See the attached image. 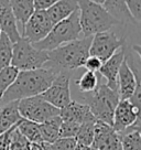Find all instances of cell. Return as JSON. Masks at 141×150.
Wrapping results in <instances>:
<instances>
[{"instance_id": "cell-1", "label": "cell", "mask_w": 141, "mask_h": 150, "mask_svg": "<svg viewBox=\"0 0 141 150\" xmlns=\"http://www.w3.org/2000/svg\"><path fill=\"white\" fill-rule=\"evenodd\" d=\"M57 73L59 72L50 67L19 71L12 84L4 94L0 106L42 94L50 86Z\"/></svg>"}, {"instance_id": "cell-2", "label": "cell", "mask_w": 141, "mask_h": 150, "mask_svg": "<svg viewBox=\"0 0 141 150\" xmlns=\"http://www.w3.org/2000/svg\"><path fill=\"white\" fill-rule=\"evenodd\" d=\"M92 38L93 35L80 38L54 50L47 51L49 60L45 65L56 72L72 71L83 67L86 59L90 55Z\"/></svg>"}, {"instance_id": "cell-3", "label": "cell", "mask_w": 141, "mask_h": 150, "mask_svg": "<svg viewBox=\"0 0 141 150\" xmlns=\"http://www.w3.org/2000/svg\"><path fill=\"white\" fill-rule=\"evenodd\" d=\"M80 25L84 37H90L96 33L108 31L118 24L116 19L103 7L92 0H77Z\"/></svg>"}, {"instance_id": "cell-4", "label": "cell", "mask_w": 141, "mask_h": 150, "mask_svg": "<svg viewBox=\"0 0 141 150\" xmlns=\"http://www.w3.org/2000/svg\"><path fill=\"white\" fill-rule=\"evenodd\" d=\"M80 13L77 9L67 18L53 24V28L47 37L39 42L33 43V45L42 51H51L65 43L80 39Z\"/></svg>"}, {"instance_id": "cell-5", "label": "cell", "mask_w": 141, "mask_h": 150, "mask_svg": "<svg viewBox=\"0 0 141 150\" xmlns=\"http://www.w3.org/2000/svg\"><path fill=\"white\" fill-rule=\"evenodd\" d=\"M84 98L87 100V105L96 120L113 126L114 112L119 102L118 91L111 89L106 84L100 83L97 88L84 96Z\"/></svg>"}, {"instance_id": "cell-6", "label": "cell", "mask_w": 141, "mask_h": 150, "mask_svg": "<svg viewBox=\"0 0 141 150\" xmlns=\"http://www.w3.org/2000/svg\"><path fill=\"white\" fill-rule=\"evenodd\" d=\"M47 60V51L37 49L33 43L29 42L24 38L21 37L17 42L12 43L11 65L18 71L42 69L45 66Z\"/></svg>"}, {"instance_id": "cell-7", "label": "cell", "mask_w": 141, "mask_h": 150, "mask_svg": "<svg viewBox=\"0 0 141 150\" xmlns=\"http://www.w3.org/2000/svg\"><path fill=\"white\" fill-rule=\"evenodd\" d=\"M18 109L21 117L41 124L49 118L60 115V109L47 103L41 95L18 100Z\"/></svg>"}, {"instance_id": "cell-8", "label": "cell", "mask_w": 141, "mask_h": 150, "mask_svg": "<svg viewBox=\"0 0 141 150\" xmlns=\"http://www.w3.org/2000/svg\"><path fill=\"white\" fill-rule=\"evenodd\" d=\"M43 99L53 105L54 107H65L70 103V71H60L52 81L50 86L42 94Z\"/></svg>"}, {"instance_id": "cell-9", "label": "cell", "mask_w": 141, "mask_h": 150, "mask_svg": "<svg viewBox=\"0 0 141 150\" xmlns=\"http://www.w3.org/2000/svg\"><path fill=\"white\" fill-rule=\"evenodd\" d=\"M126 47V40L118 38L111 30L96 33L92 38L90 47V55L98 57L102 62L108 60L114 53Z\"/></svg>"}, {"instance_id": "cell-10", "label": "cell", "mask_w": 141, "mask_h": 150, "mask_svg": "<svg viewBox=\"0 0 141 150\" xmlns=\"http://www.w3.org/2000/svg\"><path fill=\"white\" fill-rule=\"evenodd\" d=\"M52 28L53 22L47 10H34L22 28L21 37L27 39L29 42L37 43L47 37Z\"/></svg>"}, {"instance_id": "cell-11", "label": "cell", "mask_w": 141, "mask_h": 150, "mask_svg": "<svg viewBox=\"0 0 141 150\" xmlns=\"http://www.w3.org/2000/svg\"><path fill=\"white\" fill-rule=\"evenodd\" d=\"M120 147V134L111 125L96 120L95 135L90 148L93 150H117Z\"/></svg>"}, {"instance_id": "cell-12", "label": "cell", "mask_w": 141, "mask_h": 150, "mask_svg": "<svg viewBox=\"0 0 141 150\" xmlns=\"http://www.w3.org/2000/svg\"><path fill=\"white\" fill-rule=\"evenodd\" d=\"M138 120H140V108L135 106L129 99H119L114 112V129L120 134Z\"/></svg>"}, {"instance_id": "cell-13", "label": "cell", "mask_w": 141, "mask_h": 150, "mask_svg": "<svg viewBox=\"0 0 141 150\" xmlns=\"http://www.w3.org/2000/svg\"><path fill=\"white\" fill-rule=\"evenodd\" d=\"M125 55H126V47H121L116 53H114L108 60L103 62V64L98 71L100 76L107 81L106 85L111 89H115V91H117L118 73H119V69L121 66V63L125 60Z\"/></svg>"}, {"instance_id": "cell-14", "label": "cell", "mask_w": 141, "mask_h": 150, "mask_svg": "<svg viewBox=\"0 0 141 150\" xmlns=\"http://www.w3.org/2000/svg\"><path fill=\"white\" fill-rule=\"evenodd\" d=\"M0 30L9 38L12 43L17 42L21 38L17 25V19L9 0H0Z\"/></svg>"}, {"instance_id": "cell-15", "label": "cell", "mask_w": 141, "mask_h": 150, "mask_svg": "<svg viewBox=\"0 0 141 150\" xmlns=\"http://www.w3.org/2000/svg\"><path fill=\"white\" fill-rule=\"evenodd\" d=\"M60 117L62 120L73 122L78 125L90 120H96L87 104H80L75 100H70L65 107L60 109Z\"/></svg>"}, {"instance_id": "cell-16", "label": "cell", "mask_w": 141, "mask_h": 150, "mask_svg": "<svg viewBox=\"0 0 141 150\" xmlns=\"http://www.w3.org/2000/svg\"><path fill=\"white\" fill-rule=\"evenodd\" d=\"M22 119L18 109V100L0 106V135Z\"/></svg>"}, {"instance_id": "cell-17", "label": "cell", "mask_w": 141, "mask_h": 150, "mask_svg": "<svg viewBox=\"0 0 141 150\" xmlns=\"http://www.w3.org/2000/svg\"><path fill=\"white\" fill-rule=\"evenodd\" d=\"M78 9L77 0H59L47 10L53 24L67 18Z\"/></svg>"}, {"instance_id": "cell-18", "label": "cell", "mask_w": 141, "mask_h": 150, "mask_svg": "<svg viewBox=\"0 0 141 150\" xmlns=\"http://www.w3.org/2000/svg\"><path fill=\"white\" fill-rule=\"evenodd\" d=\"M120 148L121 150H141L140 120L120 132Z\"/></svg>"}, {"instance_id": "cell-19", "label": "cell", "mask_w": 141, "mask_h": 150, "mask_svg": "<svg viewBox=\"0 0 141 150\" xmlns=\"http://www.w3.org/2000/svg\"><path fill=\"white\" fill-rule=\"evenodd\" d=\"M103 7L117 20L119 23L135 22L126 7L125 0H104Z\"/></svg>"}, {"instance_id": "cell-20", "label": "cell", "mask_w": 141, "mask_h": 150, "mask_svg": "<svg viewBox=\"0 0 141 150\" xmlns=\"http://www.w3.org/2000/svg\"><path fill=\"white\" fill-rule=\"evenodd\" d=\"M62 119L60 115L53 116L43 122L39 124L42 140L47 144H53L57 138H60V127Z\"/></svg>"}, {"instance_id": "cell-21", "label": "cell", "mask_w": 141, "mask_h": 150, "mask_svg": "<svg viewBox=\"0 0 141 150\" xmlns=\"http://www.w3.org/2000/svg\"><path fill=\"white\" fill-rule=\"evenodd\" d=\"M9 1L17 21H19L23 28L30 16L34 12V0H9Z\"/></svg>"}, {"instance_id": "cell-22", "label": "cell", "mask_w": 141, "mask_h": 150, "mask_svg": "<svg viewBox=\"0 0 141 150\" xmlns=\"http://www.w3.org/2000/svg\"><path fill=\"white\" fill-rule=\"evenodd\" d=\"M17 129H18L31 144H38V142L43 141L38 122H31V120H28V119L22 118V119H20L19 122H18Z\"/></svg>"}, {"instance_id": "cell-23", "label": "cell", "mask_w": 141, "mask_h": 150, "mask_svg": "<svg viewBox=\"0 0 141 150\" xmlns=\"http://www.w3.org/2000/svg\"><path fill=\"white\" fill-rule=\"evenodd\" d=\"M100 79H102V76L98 72L86 71L84 74L76 81L75 84L78 87L80 92L88 94L97 88V86L100 84Z\"/></svg>"}, {"instance_id": "cell-24", "label": "cell", "mask_w": 141, "mask_h": 150, "mask_svg": "<svg viewBox=\"0 0 141 150\" xmlns=\"http://www.w3.org/2000/svg\"><path fill=\"white\" fill-rule=\"evenodd\" d=\"M12 42L4 32L0 33V71L11 65Z\"/></svg>"}, {"instance_id": "cell-25", "label": "cell", "mask_w": 141, "mask_h": 150, "mask_svg": "<svg viewBox=\"0 0 141 150\" xmlns=\"http://www.w3.org/2000/svg\"><path fill=\"white\" fill-rule=\"evenodd\" d=\"M95 122L96 120H90V122H86L80 125L77 134L74 137L77 144L90 146V147L92 146L95 135Z\"/></svg>"}, {"instance_id": "cell-26", "label": "cell", "mask_w": 141, "mask_h": 150, "mask_svg": "<svg viewBox=\"0 0 141 150\" xmlns=\"http://www.w3.org/2000/svg\"><path fill=\"white\" fill-rule=\"evenodd\" d=\"M18 72L19 71L12 65H9L8 67L0 71V102H1V98H2L4 94L6 93V91L12 84Z\"/></svg>"}, {"instance_id": "cell-27", "label": "cell", "mask_w": 141, "mask_h": 150, "mask_svg": "<svg viewBox=\"0 0 141 150\" xmlns=\"http://www.w3.org/2000/svg\"><path fill=\"white\" fill-rule=\"evenodd\" d=\"M10 150H32L31 142L17 129V127L14 128L13 132H12V139H11Z\"/></svg>"}, {"instance_id": "cell-28", "label": "cell", "mask_w": 141, "mask_h": 150, "mask_svg": "<svg viewBox=\"0 0 141 150\" xmlns=\"http://www.w3.org/2000/svg\"><path fill=\"white\" fill-rule=\"evenodd\" d=\"M51 145L53 150H74L77 141L74 137H60Z\"/></svg>"}, {"instance_id": "cell-29", "label": "cell", "mask_w": 141, "mask_h": 150, "mask_svg": "<svg viewBox=\"0 0 141 150\" xmlns=\"http://www.w3.org/2000/svg\"><path fill=\"white\" fill-rule=\"evenodd\" d=\"M80 125L73 122L62 120L60 127V137H75Z\"/></svg>"}, {"instance_id": "cell-30", "label": "cell", "mask_w": 141, "mask_h": 150, "mask_svg": "<svg viewBox=\"0 0 141 150\" xmlns=\"http://www.w3.org/2000/svg\"><path fill=\"white\" fill-rule=\"evenodd\" d=\"M126 7L135 22L141 21V0H125Z\"/></svg>"}, {"instance_id": "cell-31", "label": "cell", "mask_w": 141, "mask_h": 150, "mask_svg": "<svg viewBox=\"0 0 141 150\" xmlns=\"http://www.w3.org/2000/svg\"><path fill=\"white\" fill-rule=\"evenodd\" d=\"M17 125L12 126L10 129L2 132L0 135V150H10V145H11V139H12V132Z\"/></svg>"}, {"instance_id": "cell-32", "label": "cell", "mask_w": 141, "mask_h": 150, "mask_svg": "<svg viewBox=\"0 0 141 150\" xmlns=\"http://www.w3.org/2000/svg\"><path fill=\"white\" fill-rule=\"evenodd\" d=\"M103 64V62L99 60L98 57L93 55H88L84 63V67L86 71H90V72H98L100 66Z\"/></svg>"}, {"instance_id": "cell-33", "label": "cell", "mask_w": 141, "mask_h": 150, "mask_svg": "<svg viewBox=\"0 0 141 150\" xmlns=\"http://www.w3.org/2000/svg\"><path fill=\"white\" fill-rule=\"evenodd\" d=\"M59 0H34V10H47Z\"/></svg>"}, {"instance_id": "cell-34", "label": "cell", "mask_w": 141, "mask_h": 150, "mask_svg": "<svg viewBox=\"0 0 141 150\" xmlns=\"http://www.w3.org/2000/svg\"><path fill=\"white\" fill-rule=\"evenodd\" d=\"M32 145V150H53L51 144H47L44 141L38 142V144H31Z\"/></svg>"}, {"instance_id": "cell-35", "label": "cell", "mask_w": 141, "mask_h": 150, "mask_svg": "<svg viewBox=\"0 0 141 150\" xmlns=\"http://www.w3.org/2000/svg\"><path fill=\"white\" fill-rule=\"evenodd\" d=\"M74 150H92L90 146H85V145H80V144H77L76 147L74 148Z\"/></svg>"}, {"instance_id": "cell-36", "label": "cell", "mask_w": 141, "mask_h": 150, "mask_svg": "<svg viewBox=\"0 0 141 150\" xmlns=\"http://www.w3.org/2000/svg\"><path fill=\"white\" fill-rule=\"evenodd\" d=\"M92 1H94V2H97V4H102L103 5L104 0H92Z\"/></svg>"}, {"instance_id": "cell-37", "label": "cell", "mask_w": 141, "mask_h": 150, "mask_svg": "<svg viewBox=\"0 0 141 150\" xmlns=\"http://www.w3.org/2000/svg\"><path fill=\"white\" fill-rule=\"evenodd\" d=\"M117 150H121V148H120V147H119V148H118V149Z\"/></svg>"}, {"instance_id": "cell-38", "label": "cell", "mask_w": 141, "mask_h": 150, "mask_svg": "<svg viewBox=\"0 0 141 150\" xmlns=\"http://www.w3.org/2000/svg\"><path fill=\"white\" fill-rule=\"evenodd\" d=\"M0 33H1V30H0Z\"/></svg>"}, {"instance_id": "cell-39", "label": "cell", "mask_w": 141, "mask_h": 150, "mask_svg": "<svg viewBox=\"0 0 141 150\" xmlns=\"http://www.w3.org/2000/svg\"><path fill=\"white\" fill-rule=\"evenodd\" d=\"M92 150H93V149H92Z\"/></svg>"}]
</instances>
